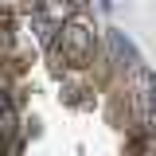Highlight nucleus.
I'll use <instances>...</instances> for the list:
<instances>
[{
  "label": "nucleus",
  "mask_w": 156,
  "mask_h": 156,
  "mask_svg": "<svg viewBox=\"0 0 156 156\" xmlns=\"http://www.w3.org/2000/svg\"><path fill=\"white\" fill-rule=\"evenodd\" d=\"M27 20H31V35H35V43H39V47H47V43L55 39L58 23H55L51 16H47V12H39V8H35V12H31Z\"/></svg>",
  "instance_id": "39448f33"
},
{
  "label": "nucleus",
  "mask_w": 156,
  "mask_h": 156,
  "mask_svg": "<svg viewBox=\"0 0 156 156\" xmlns=\"http://www.w3.org/2000/svg\"><path fill=\"white\" fill-rule=\"evenodd\" d=\"M98 58H101V66H109V70H117V74H125L129 66L140 62L133 39L125 35V31H117V27L105 31V47H98Z\"/></svg>",
  "instance_id": "7ed1b4c3"
},
{
  "label": "nucleus",
  "mask_w": 156,
  "mask_h": 156,
  "mask_svg": "<svg viewBox=\"0 0 156 156\" xmlns=\"http://www.w3.org/2000/svg\"><path fill=\"white\" fill-rule=\"evenodd\" d=\"M47 62L55 66V74L66 70H90V62L98 58V23L86 16V8L74 12L66 23H58L55 39L43 47Z\"/></svg>",
  "instance_id": "f257e3e1"
},
{
  "label": "nucleus",
  "mask_w": 156,
  "mask_h": 156,
  "mask_svg": "<svg viewBox=\"0 0 156 156\" xmlns=\"http://www.w3.org/2000/svg\"><path fill=\"white\" fill-rule=\"evenodd\" d=\"M121 86H125V105H129V117H133V121L144 113V109L156 105V70L144 66V58L121 74Z\"/></svg>",
  "instance_id": "f03ea898"
},
{
  "label": "nucleus",
  "mask_w": 156,
  "mask_h": 156,
  "mask_svg": "<svg viewBox=\"0 0 156 156\" xmlns=\"http://www.w3.org/2000/svg\"><path fill=\"white\" fill-rule=\"evenodd\" d=\"M98 4H101V12H109V8H113V0H98Z\"/></svg>",
  "instance_id": "423d86ee"
},
{
  "label": "nucleus",
  "mask_w": 156,
  "mask_h": 156,
  "mask_svg": "<svg viewBox=\"0 0 156 156\" xmlns=\"http://www.w3.org/2000/svg\"><path fill=\"white\" fill-rule=\"evenodd\" d=\"M86 8V0H39V12H47V16L55 20V23H66V20L82 12Z\"/></svg>",
  "instance_id": "20e7f679"
}]
</instances>
